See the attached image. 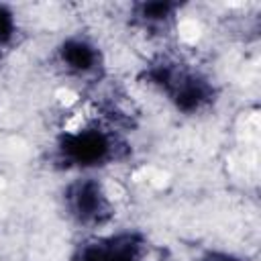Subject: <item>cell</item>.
<instances>
[{"instance_id":"6","label":"cell","mask_w":261,"mask_h":261,"mask_svg":"<svg viewBox=\"0 0 261 261\" xmlns=\"http://www.w3.org/2000/svg\"><path fill=\"white\" fill-rule=\"evenodd\" d=\"M184 10L186 2L179 0H135L126 6L124 20L143 39L165 41L179 29Z\"/></svg>"},{"instance_id":"5","label":"cell","mask_w":261,"mask_h":261,"mask_svg":"<svg viewBox=\"0 0 261 261\" xmlns=\"http://www.w3.org/2000/svg\"><path fill=\"white\" fill-rule=\"evenodd\" d=\"M151 255V237L139 226H122L82 234L71 245L67 261H149Z\"/></svg>"},{"instance_id":"4","label":"cell","mask_w":261,"mask_h":261,"mask_svg":"<svg viewBox=\"0 0 261 261\" xmlns=\"http://www.w3.org/2000/svg\"><path fill=\"white\" fill-rule=\"evenodd\" d=\"M53 71L82 90L100 86L108 75V57L102 43L86 33L73 31L63 35L51 49L49 55Z\"/></svg>"},{"instance_id":"7","label":"cell","mask_w":261,"mask_h":261,"mask_svg":"<svg viewBox=\"0 0 261 261\" xmlns=\"http://www.w3.org/2000/svg\"><path fill=\"white\" fill-rule=\"evenodd\" d=\"M20 39V16L12 4L0 2V55L18 45Z\"/></svg>"},{"instance_id":"8","label":"cell","mask_w":261,"mask_h":261,"mask_svg":"<svg viewBox=\"0 0 261 261\" xmlns=\"http://www.w3.org/2000/svg\"><path fill=\"white\" fill-rule=\"evenodd\" d=\"M190 261H251V259L239 251L218 245H208V247H200Z\"/></svg>"},{"instance_id":"2","label":"cell","mask_w":261,"mask_h":261,"mask_svg":"<svg viewBox=\"0 0 261 261\" xmlns=\"http://www.w3.org/2000/svg\"><path fill=\"white\" fill-rule=\"evenodd\" d=\"M137 82L173 114L190 120L210 114L220 102V86L208 69L165 51L153 53L141 63Z\"/></svg>"},{"instance_id":"1","label":"cell","mask_w":261,"mask_h":261,"mask_svg":"<svg viewBox=\"0 0 261 261\" xmlns=\"http://www.w3.org/2000/svg\"><path fill=\"white\" fill-rule=\"evenodd\" d=\"M135 153L126 130L108 118H90L57 130L47 149L45 163L63 175H100L124 165Z\"/></svg>"},{"instance_id":"3","label":"cell","mask_w":261,"mask_h":261,"mask_svg":"<svg viewBox=\"0 0 261 261\" xmlns=\"http://www.w3.org/2000/svg\"><path fill=\"white\" fill-rule=\"evenodd\" d=\"M57 206L63 220L82 234L110 228L118 214L108 184L94 173L69 175L57 192Z\"/></svg>"}]
</instances>
